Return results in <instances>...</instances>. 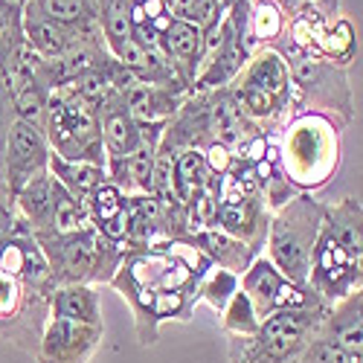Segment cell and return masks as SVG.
<instances>
[{"label":"cell","instance_id":"cell-4","mask_svg":"<svg viewBox=\"0 0 363 363\" xmlns=\"http://www.w3.org/2000/svg\"><path fill=\"white\" fill-rule=\"evenodd\" d=\"M35 241L41 245L55 285H108L125 256L123 245L105 238L94 227L79 233H50Z\"/></svg>","mask_w":363,"mask_h":363},{"label":"cell","instance_id":"cell-18","mask_svg":"<svg viewBox=\"0 0 363 363\" xmlns=\"http://www.w3.org/2000/svg\"><path fill=\"white\" fill-rule=\"evenodd\" d=\"M186 96L189 90L180 84H148L137 79H131L123 90L125 108L137 123H163V125L177 113Z\"/></svg>","mask_w":363,"mask_h":363},{"label":"cell","instance_id":"cell-8","mask_svg":"<svg viewBox=\"0 0 363 363\" xmlns=\"http://www.w3.org/2000/svg\"><path fill=\"white\" fill-rule=\"evenodd\" d=\"M250 52L253 47L247 38V0H233L224 21L209 35H203V55L189 94L230 87Z\"/></svg>","mask_w":363,"mask_h":363},{"label":"cell","instance_id":"cell-22","mask_svg":"<svg viewBox=\"0 0 363 363\" xmlns=\"http://www.w3.org/2000/svg\"><path fill=\"white\" fill-rule=\"evenodd\" d=\"M186 238L209 259V264L224 267V270H230V274H235V277L245 274L247 264L256 259V253L245 245V241H238L235 235H230V233H224L218 227L189 233Z\"/></svg>","mask_w":363,"mask_h":363},{"label":"cell","instance_id":"cell-37","mask_svg":"<svg viewBox=\"0 0 363 363\" xmlns=\"http://www.w3.org/2000/svg\"><path fill=\"white\" fill-rule=\"evenodd\" d=\"M15 4H21V6H23V4H26V0H15Z\"/></svg>","mask_w":363,"mask_h":363},{"label":"cell","instance_id":"cell-34","mask_svg":"<svg viewBox=\"0 0 363 363\" xmlns=\"http://www.w3.org/2000/svg\"><path fill=\"white\" fill-rule=\"evenodd\" d=\"M291 363H363V354H352L343 352L340 346H335L331 340H325L320 331L317 337L299 352V357H294Z\"/></svg>","mask_w":363,"mask_h":363},{"label":"cell","instance_id":"cell-10","mask_svg":"<svg viewBox=\"0 0 363 363\" xmlns=\"http://www.w3.org/2000/svg\"><path fill=\"white\" fill-rule=\"evenodd\" d=\"M306 285L328 306L363 288V259H354L325 227H320Z\"/></svg>","mask_w":363,"mask_h":363},{"label":"cell","instance_id":"cell-28","mask_svg":"<svg viewBox=\"0 0 363 363\" xmlns=\"http://www.w3.org/2000/svg\"><path fill=\"white\" fill-rule=\"evenodd\" d=\"M174 177H177V189H180V198H184V206L195 192L221 180L206 166V157L201 148H177L174 151Z\"/></svg>","mask_w":363,"mask_h":363},{"label":"cell","instance_id":"cell-25","mask_svg":"<svg viewBox=\"0 0 363 363\" xmlns=\"http://www.w3.org/2000/svg\"><path fill=\"white\" fill-rule=\"evenodd\" d=\"M323 227L335 235L354 259H363V206H360V198L346 195L337 201H328L323 209Z\"/></svg>","mask_w":363,"mask_h":363},{"label":"cell","instance_id":"cell-1","mask_svg":"<svg viewBox=\"0 0 363 363\" xmlns=\"http://www.w3.org/2000/svg\"><path fill=\"white\" fill-rule=\"evenodd\" d=\"M213 267L189 238H172L155 247L125 250L108 282L128 302L137 343L151 349L163 323H192L198 308V282Z\"/></svg>","mask_w":363,"mask_h":363},{"label":"cell","instance_id":"cell-36","mask_svg":"<svg viewBox=\"0 0 363 363\" xmlns=\"http://www.w3.org/2000/svg\"><path fill=\"white\" fill-rule=\"evenodd\" d=\"M4 140H6V128H0V235H4L12 224H15V201L6 189V174H4Z\"/></svg>","mask_w":363,"mask_h":363},{"label":"cell","instance_id":"cell-7","mask_svg":"<svg viewBox=\"0 0 363 363\" xmlns=\"http://www.w3.org/2000/svg\"><path fill=\"white\" fill-rule=\"evenodd\" d=\"M291 67L294 87V113L317 111L331 116L340 128L354 123V94L349 84V70L314 55H285Z\"/></svg>","mask_w":363,"mask_h":363},{"label":"cell","instance_id":"cell-3","mask_svg":"<svg viewBox=\"0 0 363 363\" xmlns=\"http://www.w3.org/2000/svg\"><path fill=\"white\" fill-rule=\"evenodd\" d=\"M323 209L325 201L314 198L311 192H296L291 201L270 213L264 256L296 285H306L308 279L311 253L323 227Z\"/></svg>","mask_w":363,"mask_h":363},{"label":"cell","instance_id":"cell-20","mask_svg":"<svg viewBox=\"0 0 363 363\" xmlns=\"http://www.w3.org/2000/svg\"><path fill=\"white\" fill-rule=\"evenodd\" d=\"M320 335L343 352L363 354V288L328 306L320 323Z\"/></svg>","mask_w":363,"mask_h":363},{"label":"cell","instance_id":"cell-33","mask_svg":"<svg viewBox=\"0 0 363 363\" xmlns=\"http://www.w3.org/2000/svg\"><path fill=\"white\" fill-rule=\"evenodd\" d=\"M84 227H90L84 203L52 180V233H79Z\"/></svg>","mask_w":363,"mask_h":363},{"label":"cell","instance_id":"cell-12","mask_svg":"<svg viewBox=\"0 0 363 363\" xmlns=\"http://www.w3.org/2000/svg\"><path fill=\"white\" fill-rule=\"evenodd\" d=\"M50 143L41 125L26 123V119H12L4 140V174H6V189L15 198L29 180L47 174L50 169Z\"/></svg>","mask_w":363,"mask_h":363},{"label":"cell","instance_id":"cell-27","mask_svg":"<svg viewBox=\"0 0 363 363\" xmlns=\"http://www.w3.org/2000/svg\"><path fill=\"white\" fill-rule=\"evenodd\" d=\"M288 15L277 0H247V38L250 47H279Z\"/></svg>","mask_w":363,"mask_h":363},{"label":"cell","instance_id":"cell-21","mask_svg":"<svg viewBox=\"0 0 363 363\" xmlns=\"http://www.w3.org/2000/svg\"><path fill=\"white\" fill-rule=\"evenodd\" d=\"M84 209H87L90 227H94L96 233H102L105 238H111V241H116V245L125 247V230H128L125 195L119 192L111 180H105V184L84 201Z\"/></svg>","mask_w":363,"mask_h":363},{"label":"cell","instance_id":"cell-14","mask_svg":"<svg viewBox=\"0 0 363 363\" xmlns=\"http://www.w3.org/2000/svg\"><path fill=\"white\" fill-rule=\"evenodd\" d=\"M21 33L26 47L41 58H55L67 52L70 47L87 41V38H105L102 29H84V26H67V23H55L33 9L21 6Z\"/></svg>","mask_w":363,"mask_h":363},{"label":"cell","instance_id":"cell-6","mask_svg":"<svg viewBox=\"0 0 363 363\" xmlns=\"http://www.w3.org/2000/svg\"><path fill=\"white\" fill-rule=\"evenodd\" d=\"M44 134L55 157L105 166L96 108L79 99L70 87H55L47 102Z\"/></svg>","mask_w":363,"mask_h":363},{"label":"cell","instance_id":"cell-15","mask_svg":"<svg viewBox=\"0 0 363 363\" xmlns=\"http://www.w3.org/2000/svg\"><path fill=\"white\" fill-rule=\"evenodd\" d=\"M125 90V87H123ZM123 90H116L111 99H105L96 108L99 116V134H102V148H105V163L123 160L143 145V125L128 113Z\"/></svg>","mask_w":363,"mask_h":363},{"label":"cell","instance_id":"cell-16","mask_svg":"<svg viewBox=\"0 0 363 363\" xmlns=\"http://www.w3.org/2000/svg\"><path fill=\"white\" fill-rule=\"evenodd\" d=\"M230 87H253V90H262V94L288 99L294 105L291 67H288L285 52L277 47H256Z\"/></svg>","mask_w":363,"mask_h":363},{"label":"cell","instance_id":"cell-29","mask_svg":"<svg viewBox=\"0 0 363 363\" xmlns=\"http://www.w3.org/2000/svg\"><path fill=\"white\" fill-rule=\"evenodd\" d=\"M23 9H33L55 23L84 26V29H102L96 0H26Z\"/></svg>","mask_w":363,"mask_h":363},{"label":"cell","instance_id":"cell-5","mask_svg":"<svg viewBox=\"0 0 363 363\" xmlns=\"http://www.w3.org/2000/svg\"><path fill=\"white\" fill-rule=\"evenodd\" d=\"M328 302L282 308L262 320L253 337H227L230 363H291L320 331Z\"/></svg>","mask_w":363,"mask_h":363},{"label":"cell","instance_id":"cell-13","mask_svg":"<svg viewBox=\"0 0 363 363\" xmlns=\"http://www.w3.org/2000/svg\"><path fill=\"white\" fill-rule=\"evenodd\" d=\"M105 343V325H82L50 317L33 352L35 363H90Z\"/></svg>","mask_w":363,"mask_h":363},{"label":"cell","instance_id":"cell-17","mask_svg":"<svg viewBox=\"0 0 363 363\" xmlns=\"http://www.w3.org/2000/svg\"><path fill=\"white\" fill-rule=\"evenodd\" d=\"M267 221H270V209L264 206L262 198H218L216 227L235 235L238 241H245L256 256H262L264 247Z\"/></svg>","mask_w":363,"mask_h":363},{"label":"cell","instance_id":"cell-24","mask_svg":"<svg viewBox=\"0 0 363 363\" xmlns=\"http://www.w3.org/2000/svg\"><path fill=\"white\" fill-rule=\"evenodd\" d=\"M15 216L35 238L52 233V174H38L12 198Z\"/></svg>","mask_w":363,"mask_h":363},{"label":"cell","instance_id":"cell-31","mask_svg":"<svg viewBox=\"0 0 363 363\" xmlns=\"http://www.w3.org/2000/svg\"><path fill=\"white\" fill-rule=\"evenodd\" d=\"M218 325H221V331L227 337H253L259 331L262 320H259V314L253 308V302L247 299V294L241 288L230 296V302L218 311Z\"/></svg>","mask_w":363,"mask_h":363},{"label":"cell","instance_id":"cell-30","mask_svg":"<svg viewBox=\"0 0 363 363\" xmlns=\"http://www.w3.org/2000/svg\"><path fill=\"white\" fill-rule=\"evenodd\" d=\"M163 4L172 18L195 23L203 35H209L230 12L233 0H163Z\"/></svg>","mask_w":363,"mask_h":363},{"label":"cell","instance_id":"cell-9","mask_svg":"<svg viewBox=\"0 0 363 363\" xmlns=\"http://www.w3.org/2000/svg\"><path fill=\"white\" fill-rule=\"evenodd\" d=\"M50 320V291L33 288L0 267V337L33 354Z\"/></svg>","mask_w":363,"mask_h":363},{"label":"cell","instance_id":"cell-2","mask_svg":"<svg viewBox=\"0 0 363 363\" xmlns=\"http://www.w3.org/2000/svg\"><path fill=\"white\" fill-rule=\"evenodd\" d=\"M270 143L282 177L296 192L325 189L343 163V128L317 111L291 113Z\"/></svg>","mask_w":363,"mask_h":363},{"label":"cell","instance_id":"cell-11","mask_svg":"<svg viewBox=\"0 0 363 363\" xmlns=\"http://www.w3.org/2000/svg\"><path fill=\"white\" fill-rule=\"evenodd\" d=\"M238 288L253 302L259 320L277 314L282 308H302V306H311V302H323L308 285L291 282L264 253L256 256L247 264L245 274L238 277Z\"/></svg>","mask_w":363,"mask_h":363},{"label":"cell","instance_id":"cell-32","mask_svg":"<svg viewBox=\"0 0 363 363\" xmlns=\"http://www.w3.org/2000/svg\"><path fill=\"white\" fill-rule=\"evenodd\" d=\"M238 291V277L224 267H209L198 282V306H209L216 314L230 302V296Z\"/></svg>","mask_w":363,"mask_h":363},{"label":"cell","instance_id":"cell-26","mask_svg":"<svg viewBox=\"0 0 363 363\" xmlns=\"http://www.w3.org/2000/svg\"><path fill=\"white\" fill-rule=\"evenodd\" d=\"M50 174L58 186H65L76 201H87L94 195L105 180H108V172L105 166H96V163H79V160H65V157H55L50 155Z\"/></svg>","mask_w":363,"mask_h":363},{"label":"cell","instance_id":"cell-23","mask_svg":"<svg viewBox=\"0 0 363 363\" xmlns=\"http://www.w3.org/2000/svg\"><path fill=\"white\" fill-rule=\"evenodd\" d=\"M50 317L82 325H105L99 291L94 285H55L50 291Z\"/></svg>","mask_w":363,"mask_h":363},{"label":"cell","instance_id":"cell-19","mask_svg":"<svg viewBox=\"0 0 363 363\" xmlns=\"http://www.w3.org/2000/svg\"><path fill=\"white\" fill-rule=\"evenodd\" d=\"M160 41H163V52L169 58L177 82L184 84L186 90H192L201 55H203V33L195 23L169 18V23L163 26V33H160Z\"/></svg>","mask_w":363,"mask_h":363},{"label":"cell","instance_id":"cell-35","mask_svg":"<svg viewBox=\"0 0 363 363\" xmlns=\"http://www.w3.org/2000/svg\"><path fill=\"white\" fill-rule=\"evenodd\" d=\"M23 38L21 33V4L15 0H0V58L9 47Z\"/></svg>","mask_w":363,"mask_h":363}]
</instances>
